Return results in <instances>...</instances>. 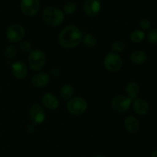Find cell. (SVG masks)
<instances>
[{
  "mask_svg": "<svg viewBox=\"0 0 157 157\" xmlns=\"http://www.w3.org/2000/svg\"><path fill=\"white\" fill-rule=\"evenodd\" d=\"M29 117L35 125L41 124L46 118L45 111L40 104H33L29 110Z\"/></svg>",
  "mask_w": 157,
  "mask_h": 157,
  "instance_id": "cell-9",
  "label": "cell"
},
{
  "mask_svg": "<svg viewBox=\"0 0 157 157\" xmlns=\"http://www.w3.org/2000/svg\"><path fill=\"white\" fill-rule=\"evenodd\" d=\"M151 157H157V150H154V151L153 152V153H152L151 155Z\"/></svg>",
  "mask_w": 157,
  "mask_h": 157,
  "instance_id": "cell-28",
  "label": "cell"
},
{
  "mask_svg": "<svg viewBox=\"0 0 157 157\" xmlns=\"http://www.w3.org/2000/svg\"><path fill=\"white\" fill-rule=\"evenodd\" d=\"M35 131H36V129H35V124H30V125L28 126L27 133H29V134H33Z\"/></svg>",
  "mask_w": 157,
  "mask_h": 157,
  "instance_id": "cell-27",
  "label": "cell"
},
{
  "mask_svg": "<svg viewBox=\"0 0 157 157\" xmlns=\"http://www.w3.org/2000/svg\"><path fill=\"white\" fill-rule=\"evenodd\" d=\"M94 157H107L106 156H104V155H101V154H99V155H96V156H94Z\"/></svg>",
  "mask_w": 157,
  "mask_h": 157,
  "instance_id": "cell-29",
  "label": "cell"
},
{
  "mask_svg": "<svg viewBox=\"0 0 157 157\" xmlns=\"http://www.w3.org/2000/svg\"><path fill=\"white\" fill-rule=\"evenodd\" d=\"M104 65L109 72L115 73L122 68L123 58L118 54L110 52L104 57Z\"/></svg>",
  "mask_w": 157,
  "mask_h": 157,
  "instance_id": "cell-6",
  "label": "cell"
},
{
  "mask_svg": "<svg viewBox=\"0 0 157 157\" xmlns=\"http://www.w3.org/2000/svg\"><path fill=\"white\" fill-rule=\"evenodd\" d=\"M12 74L16 79L23 80L28 75V67L23 61H17L11 65Z\"/></svg>",
  "mask_w": 157,
  "mask_h": 157,
  "instance_id": "cell-12",
  "label": "cell"
},
{
  "mask_svg": "<svg viewBox=\"0 0 157 157\" xmlns=\"http://www.w3.org/2000/svg\"><path fill=\"white\" fill-rule=\"evenodd\" d=\"M125 91L127 93V96L130 98L132 101L138 98L140 92V87L139 84L134 81H130L126 84Z\"/></svg>",
  "mask_w": 157,
  "mask_h": 157,
  "instance_id": "cell-17",
  "label": "cell"
},
{
  "mask_svg": "<svg viewBox=\"0 0 157 157\" xmlns=\"http://www.w3.org/2000/svg\"><path fill=\"white\" fill-rule=\"evenodd\" d=\"M99 1H101V0H99Z\"/></svg>",
  "mask_w": 157,
  "mask_h": 157,
  "instance_id": "cell-30",
  "label": "cell"
},
{
  "mask_svg": "<svg viewBox=\"0 0 157 157\" xmlns=\"http://www.w3.org/2000/svg\"><path fill=\"white\" fill-rule=\"evenodd\" d=\"M132 108L133 112L138 116H146L150 112V107L149 103L142 98H136L132 101Z\"/></svg>",
  "mask_w": 157,
  "mask_h": 157,
  "instance_id": "cell-10",
  "label": "cell"
},
{
  "mask_svg": "<svg viewBox=\"0 0 157 157\" xmlns=\"http://www.w3.org/2000/svg\"><path fill=\"white\" fill-rule=\"evenodd\" d=\"M20 9L26 16H34L40 11L41 2L39 0H21Z\"/></svg>",
  "mask_w": 157,
  "mask_h": 157,
  "instance_id": "cell-8",
  "label": "cell"
},
{
  "mask_svg": "<svg viewBox=\"0 0 157 157\" xmlns=\"http://www.w3.org/2000/svg\"><path fill=\"white\" fill-rule=\"evenodd\" d=\"M139 27L142 31H150L152 28V22L148 18H141L139 21Z\"/></svg>",
  "mask_w": 157,
  "mask_h": 157,
  "instance_id": "cell-25",
  "label": "cell"
},
{
  "mask_svg": "<svg viewBox=\"0 0 157 157\" xmlns=\"http://www.w3.org/2000/svg\"><path fill=\"white\" fill-rule=\"evenodd\" d=\"M50 81V76L44 72H38L31 78V84L36 88L44 87Z\"/></svg>",
  "mask_w": 157,
  "mask_h": 157,
  "instance_id": "cell-13",
  "label": "cell"
},
{
  "mask_svg": "<svg viewBox=\"0 0 157 157\" xmlns=\"http://www.w3.org/2000/svg\"><path fill=\"white\" fill-rule=\"evenodd\" d=\"M46 55L43 51L35 49L29 53L28 57V62L30 68L34 71H39L46 64Z\"/></svg>",
  "mask_w": 157,
  "mask_h": 157,
  "instance_id": "cell-3",
  "label": "cell"
},
{
  "mask_svg": "<svg viewBox=\"0 0 157 157\" xmlns=\"http://www.w3.org/2000/svg\"><path fill=\"white\" fill-rule=\"evenodd\" d=\"M147 37L150 44L157 46V29H150Z\"/></svg>",
  "mask_w": 157,
  "mask_h": 157,
  "instance_id": "cell-24",
  "label": "cell"
},
{
  "mask_svg": "<svg viewBox=\"0 0 157 157\" xmlns=\"http://www.w3.org/2000/svg\"><path fill=\"white\" fill-rule=\"evenodd\" d=\"M145 32L144 31L140 30V29H136V30L133 31L130 35V38L132 42L136 43V44H139V43L142 42L145 39Z\"/></svg>",
  "mask_w": 157,
  "mask_h": 157,
  "instance_id": "cell-20",
  "label": "cell"
},
{
  "mask_svg": "<svg viewBox=\"0 0 157 157\" xmlns=\"http://www.w3.org/2000/svg\"><path fill=\"white\" fill-rule=\"evenodd\" d=\"M124 126L125 130L130 134H135L140 130V123L134 116H128L124 119Z\"/></svg>",
  "mask_w": 157,
  "mask_h": 157,
  "instance_id": "cell-15",
  "label": "cell"
},
{
  "mask_svg": "<svg viewBox=\"0 0 157 157\" xmlns=\"http://www.w3.org/2000/svg\"><path fill=\"white\" fill-rule=\"evenodd\" d=\"M75 89L70 84H65L60 89V95L64 101H69L73 98Z\"/></svg>",
  "mask_w": 157,
  "mask_h": 157,
  "instance_id": "cell-18",
  "label": "cell"
},
{
  "mask_svg": "<svg viewBox=\"0 0 157 157\" xmlns=\"http://www.w3.org/2000/svg\"><path fill=\"white\" fill-rule=\"evenodd\" d=\"M82 43L87 48H94L95 46L97 45L98 43V40H97L96 37L93 35V34H86L84 36H83Z\"/></svg>",
  "mask_w": 157,
  "mask_h": 157,
  "instance_id": "cell-19",
  "label": "cell"
},
{
  "mask_svg": "<svg viewBox=\"0 0 157 157\" xmlns=\"http://www.w3.org/2000/svg\"><path fill=\"white\" fill-rule=\"evenodd\" d=\"M147 54L142 50H136L131 52L130 55V61L133 64L140 65L147 61Z\"/></svg>",
  "mask_w": 157,
  "mask_h": 157,
  "instance_id": "cell-16",
  "label": "cell"
},
{
  "mask_svg": "<svg viewBox=\"0 0 157 157\" xmlns=\"http://www.w3.org/2000/svg\"><path fill=\"white\" fill-rule=\"evenodd\" d=\"M110 48L113 53L118 54L123 52L126 48L125 41H124L123 40H116L111 44Z\"/></svg>",
  "mask_w": 157,
  "mask_h": 157,
  "instance_id": "cell-21",
  "label": "cell"
},
{
  "mask_svg": "<svg viewBox=\"0 0 157 157\" xmlns=\"http://www.w3.org/2000/svg\"><path fill=\"white\" fill-rule=\"evenodd\" d=\"M41 103L49 110H55L59 107V100L51 93H45L41 98Z\"/></svg>",
  "mask_w": 157,
  "mask_h": 157,
  "instance_id": "cell-14",
  "label": "cell"
},
{
  "mask_svg": "<svg viewBox=\"0 0 157 157\" xmlns=\"http://www.w3.org/2000/svg\"><path fill=\"white\" fill-rule=\"evenodd\" d=\"M19 48L21 52L25 54H28L32 52V45L30 41H27V40H22V41H20Z\"/></svg>",
  "mask_w": 157,
  "mask_h": 157,
  "instance_id": "cell-26",
  "label": "cell"
},
{
  "mask_svg": "<svg viewBox=\"0 0 157 157\" xmlns=\"http://www.w3.org/2000/svg\"><path fill=\"white\" fill-rule=\"evenodd\" d=\"M6 35V38L10 42H20L25 35V29L21 25L15 23L8 28Z\"/></svg>",
  "mask_w": 157,
  "mask_h": 157,
  "instance_id": "cell-7",
  "label": "cell"
},
{
  "mask_svg": "<svg viewBox=\"0 0 157 157\" xmlns=\"http://www.w3.org/2000/svg\"><path fill=\"white\" fill-rule=\"evenodd\" d=\"M101 9V4L99 0H86L83 6L84 12L89 17H95L98 15Z\"/></svg>",
  "mask_w": 157,
  "mask_h": 157,
  "instance_id": "cell-11",
  "label": "cell"
},
{
  "mask_svg": "<svg viewBox=\"0 0 157 157\" xmlns=\"http://www.w3.org/2000/svg\"><path fill=\"white\" fill-rule=\"evenodd\" d=\"M83 36L79 28L74 25H69L60 32L58 38V44L64 48H74L82 42Z\"/></svg>",
  "mask_w": 157,
  "mask_h": 157,
  "instance_id": "cell-1",
  "label": "cell"
},
{
  "mask_svg": "<svg viewBox=\"0 0 157 157\" xmlns=\"http://www.w3.org/2000/svg\"><path fill=\"white\" fill-rule=\"evenodd\" d=\"M132 100L127 95L118 94L113 97L110 101V105L114 111L125 113L128 111L132 105Z\"/></svg>",
  "mask_w": 157,
  "mask_h": 157,
  "instance_id": "cell-5",
  "label": "cell"
},
{
  "mask_svg": "<svg viewBox=\"0 0 157 157\" xmlns=\"http://www.w3.org/2000/svg\"><path fill=\"white\" fill-rule=\"evenodd\" d=\"M87 103L81 97H75L68 101L67 104V110L73 116H80L86 112Z\"/></svg>",
  "mask_w": 157,
  "mask_h": 157,
  "instance_id": "cell-4",
  "label": "cell"
},
{
  "mask_svg": "<svg viewBox=\"0 0 157 157\" xmlns=\"http://www.w3.org/2000/svg\"><path fill=\"white\" fill-rule=\"evenodd\" d=\"M77 9H78L77 5L74 2H67L64 5L63 12L64 14H67V15H73L76 12Z\"/></svg>",
  "mask_w": 157,
  "mask_h": 157,
  "instance_id": "cell-22",
  "label": "cell"
},
{
  "mask_svg": "<svg viewBox=\"0 0 157 157\" xmlns=\"http://www.w3.org/2000/svg\"><path fill=\"white\" fill-rule=\"evenodd\" d=\"M41 16L44 22L52 27L61 25L64 20V13L62 10L54 6H48L42 10Z\"/></svg>",
  "mask_w": 157,
  "mask_h": 157,
  "instance_id": "cell-2",
  "label": "cell"
},
{
  "mask_svg": "<svg viewBox=\"0 0 157 157\" xmlns=\"http://www.w3.org/2000/svg\"><path fill=\"white\" fill-rule=\"evenodd\" d=\"M17 51L16 47L13 44H9L8 45L7 47L5 48L4 51V54L5 56L8 58V59H12L13 58H15L17 55Z\"/></svg>",
  "mask_w": 157,
  "mask_h": 157,
  "instance_id": "cell-23",
  "label": "cell"
}]
</instances>
